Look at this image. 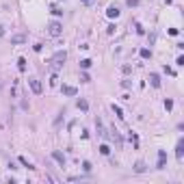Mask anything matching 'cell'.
Listing matches in <instances>:
<instances>
[{
  "instance_id": "cell-11",
  "label": "cell",
  "mask_w": 184,
  "mask_h": 184,
  "mask_svg": "<svg viewBox=\"0 0 184 184\" xmlns=\"http://www.w3.org/2000/svg\"><path fill=\"white\" fill-rule=\"evenodd\" d=\"M24 41H26V35H15V37H11V43H13V45L24 43Z\"/></svg>"
},
{
  "instance_id": "cell-20",
  "label": "cell",
  "mask_w": 184,
  "mask_h": 184,
  "mask_svg": "<svg viewBox=\"0 0 184 184\" xmlns=\"http://www.w3.org/2000/svg\"><path fill=\"white\" fill-rule=\"evenodd\" d=\"M57 82H59V76H57V72H54V74H52V78H50V85L54 87V85H57Z\"/></svg>"
},
{
  "instance_id": "cell-2",
  "label": "cell",
  "mask_w": 184,
  "mask_h": 184,
  "mask_svg": "<svg viewBox=\"0 0 184 184\" xmlns=\"http://www.w3.org/2000/svg\"><path fill=\"white\" fill-rule=\"evenodd\" d=\"M48 33H50V37H61V33H63V24H61L59 20H52V22L48 24Z\"/></svg>"
},
{
  "instance_id": "cell-21",
  "label": "cell",
  "mask_w": 184,
  "mask_h": 184,
  "mask_svg": "<svg viewBox=\"0 0 184 184\" xmlns=\"http://www.w3.org/2000/svg\"><path fill=\"white\" fill-rule=\"evenodd\" d=\"M165 108L171 110V108H173V100H165Z\"/></svg>"
},
{
  "instance_id": "cell-22",
  "label": "cell",
  "mask_w": 184,
  "mask_h": 184,
  "mask_svg": "<svg viewBox=\"0 0 184 184\" xmlns=\"http://www.w3.org/2000/svg\"><path fill=\"white\" fill-rule=\"evenodd\" d=\"M82 169L89 173V171H91V162H89V160H85V162H82Z\"/></svg>"
},
{
  "instance_id": "cell-26",
  "label": "cell",
  "mask_w": 184,
  "mask_h": 184,
  "mask_svg": "<svg viewBox=\"0 0 184 184\" xmlns=\"http://www.w3.org/2000/svg\"><path fill=\"white\" fill-rule=\"evenodd\" d=\"M80 80H82V82H89L91 78H89V74H82V76H80Z\"/></svg>"
},
{
  "instance_id": "cell-15",
  "label": "cell",
  "mask_w": 184,
  "mask_h": 184,
  "mask_svg": "<svg viewBox=\"0 0 184 184\" xmlns=\"http://www.w3.org/2000/svg\"><path fill=\"white\" fill-rule=\"evenodd\" d=\"M78 108L87 113V110H89V102H87V100H78Z\"/></svg>"
},
{
  "instance_id": "cell-9",
  "label": "cell",
  "mask_w": 184,
  "mask_h": 184,
  "mask_svg": "<svg viewBox=\"0 0 184 184\" xmlns=\"http://www.w3.org/2000/svg\"><path fill=\"white\" fill-rule=\"evenodd\" d=\"M61 91H63L65 95H76V93H78V89H76V87H72V85H63Z\"/></svg>"
},
{
  "instance_id": "cell-4",
  "label": "cell",
  "mask_w": 184,
  "mask_h": 184,
  "mask_svg": "<svg viewBox=\"0 0 184 184\" xmlns=\"http://www.w3.org/2000/svg\"><path fill=\"white\" fill-rule=\"evenodd\" d=\"M95 128H98V134L100 136H104V139H113V136L106 132V128H104V124H102V119H100V117L95 119Z\"/></svg>"
},
{
  "instance_id": "cell-3",
  "label": "cell",
  "mask_w": 184,
  "mask_h": 184,
  "mask_svg": "<svg viewBox=\"0 0 184 184\" xmlns=\"http://www.w3.org/2000/svg\"><path fill=\"white\" fill-rule=\"evenodd\" d=\"M28 87H31V91L35 95H39L41 91H43V87H41V82L37 80V78H28Z\"/></svg>"
},
{
  "instance_id": "cell-14",
  "label": "cell",
  "mask_w": 184,
  "mask_h": 184,
  "mask_svg": "<svg viewBox=\"0 0 184 184\" xmlns=\"http://www.w3.org/2000/svg\"><path fill=\"white\" fill-rule=\"evenodd\" d=\"M17 69H20V72H26V59H24V57L17 59Z\"/></svg>"
},
{
  "instance_id": "cell-1",
  "label": "cell",
  "mask_w": 184,
  "mask_h": 184,
  "mask_svg": "<svg viewBox=\"0 0 184 184\" xmlns=\"http://www.w3.org/2000/svg\"><path fill=\"white\" fill-rule=\"evenodd\" d=\"M65 59H67V52H65V50L57 52V54L50 59V69H52V72H59V69L63 67V63H65Z\"/></svg>"
},
{
  "instance_id": "cell-16",
  "label": "cell",
  "mask_w": 184,
  "mask_h": 184,
  "mask_svg": "<svg viewBox=\"0 0 184 184\" xmlns=\"http://www.w3.org/2000/svg\"><path fill=\"white\" fill-rule=\"evenodd\" d=\"M91 63H93L91 59H82V61H80V67H82V69H89V67H91Z\"/></svg>"
},
{
  "instance_id": "cell-24",
  "label": "cell",
  "mask_w": 184,
  "mask_h": 184,
  "mask_svg": "<svg viewBox=\"0 0 184 184\" xmlns=\"http://www.w3.org/2000/svg\"><path fill=\"white\" fill-rule=\"evenodd\" d=\"M115 28H117V26H115V24H110L108 28H106V33H108V35H113V33H115Z\"/></svg>"
},
{
  "instance_id": "cell-25",
  "label": "cell",
  "mask_w": 184,
  "mask_h": 184,
  "mask_svg": "<svg viewBox=\"0 0 184 184\" xmlns=\"http://www.w3.org/2000/svg\"><path fill=\"white\" fill-rule=\"evenodd\" d=\"M33 48H35V52H41V50H43V43H35Z\"/></svg>"
},
{
  "instance_id": "cell-19",
  "label": "cell",
  "mask_w": 184,
  "mask_h": 184,
  "mask_svg": "<svg viewBox=\"0 0 184 184\" xmlns=\"http://www.w3.org/2000/svg\"><path fill=\"white\" fill-rule=\"evenodd\" d=\"M20 162L24 165V167H28V169H35V167H33V165H31L28 160H26V158H24V156H20Z\"/></svg>"
},
{
  "instance_id": "cell-13",
  "label": "cell",
  "mask_w": 184,
  "mask_h": 184,
  "mask_svg": "<svg viewBox=\"0 0 184 184\" xmlns=\"http://www.w3.org/2000/svg\"><path fill=\"white\" fill-rule=\"evenodd\" d=\"M145 169H147V167H145V162H143V160H139V162L134 165V171H136V173H143Z\"/></svg>"
},
{
  "instance_id": "cell-5",
  "label": "cell",
  "mask_w": 184,
  "mask_h": 184,
  "mask_svg": "<svg viewBox=\"0 0 184 184\" xmlns=\"http://www.w3.org/2000/svg\"><path fill=\"white\" fill-rule=\"evenodd\" d=\"M52 158L57 160V162L61 165V167H65V162H67V158H65V154H63V152H59V150H54V152H52Z\"/></svg>"
},
{
  "instance_id": "cell-7",
  "label": "cell",
  "mask_w": 184,
  "mask_h": 184,
  "mask_svg": "<svg viewBox=\"0 0 184 184\" xmlns=\"http://www.w3.org/2000/svg\"><path fill=\"white\" fill-rule=\"evenodd\" d=\"M165 162H167V152L158 150V165H156V169H165Z\"/></svg>"
},
{
  "instance_id": "cell-28",
  "label": "cell",
  "mask_w": 184,
  "mask_h": 184,
  "mask_svg": "<svg viewBox=\"0 0 184 184\" xmlns=\"http://www.w3.org/2000/svg\"><path fill=\"white\" fill-rule=\"evenodd\" d=\"M0 37H4V26L0 24Z\"/></svg>"
},
{
  "instance_id": "cell-12",
  "label": "cell",
  "mask_w": 184,
  "mask_h": 184,
  "mask_svg": "<svg viewBox=\"0 0 184 184\" xmlns=\"http://www.w3.org/2000/svg\"><path fill=\"white\" fill-rule=\"evenodd\" d=\"M110 108H113V113L119 117V119H124V110H121V106H117V104H113V106H110Z\"/></svg>"
},
{
  "instance_id": "cell-8",
  "label": "cell",
  "mask_w": 184,
  "mask_h": 184,
  "mask_svg": "<svg viewBox=\"0 0 184 184\" xmlns=\"http://www.w3.org/2000/svg\"><path fill=\"white\" fill-rule=\"evenodd\" d=\"M176 158H178V160L184 158V139H180L178 145H176Z\"/></svg>"
},
{
  "instance_id": "cell-23",
  "label": "cell",
  "mask_w": 184,
  "mask_h": 184,
  "mask_svg": "<svg viewBox=\"0 0 184 184\" xmlns=\"http://www.w3.org/2000/svg\"><path fill=\"white\" fill-rule=\"evenodd\" d=\"M139 2H141V0H126V4H128V7H136Z\"/></svg>"
},
{
  "instance_id": "cell-17",
  "label": "cell",
  "mask_w": 184,
  "mask_h": 184,
  "mask_svg": "<svg viewBox=\"0 0 184 184\" xmlns=\"http://www.w3.org/2000/svg\"><path fill=\"white\" fill-rule=\"evenodd\" d=\"M139 54H141V59H152V52L147 50V48H141V52H139Z\"/></svg>"
},
{
  "instance_id": "cell-27",
  "label": "cell",
  "mask_w": 184,
  "mask_h": 184,
  "mask_svg": "<svg viewBox=\"0 0 184 184\" xmlns=\"http://www.w3.org/2000/svg\"><path fill=\"white\" fill-rule=\"evenodd\" d=\"M82 4H93V0H80Z\"/></svg>"
},
{
  "instance_id": "cell-10",
  "label": "cell",
  "mask_w": 184,
  "mask_h": 184,
  "mask_svg": "<svg viewBox=\"0 0 184 184\" xmlns=\"http://www.w3.org/2000/svg\"><path fill=\"white\" fill-rule=\"evenodd\" d=\"M150 82H152L154 89H158L160 87V76H158V74H150Z\"/></svg>"
},
{
  "instance_id": "cell-6",
  "label": "cell",
  "mask_w": 184,
  "mask_h": 184,
  "mask_svg": "<svg viewBox=\"0 0 184 184\" xmlns=\"http://www.w3.org/2000/svg\"><path fill=\"white\" fill-rule=\"evenodd\" d=\"M119 13H121V11H119V7H115V4H110V7L106 9V15L110 17V20H117Z\"/></svg>"
},
{
  "instance_id": "cell-18",
  "label": "cell",
  "mask_w": 184,
  "mask_h": 184,
  "mask_svg": "<svg viewBox=\"0 0 184 184\" xmlns=\"http://www.w3.org/2000/svg\"><path fill=\"white\" fill-rule=\"evenodd\" d=\"M100 154L108 156V154H110V147H108V145H100Z\"/></svg>"
}]
</instances>
